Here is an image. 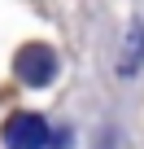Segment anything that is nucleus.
Instances as JSON below:
<instances>
[{"instance_id": "obj_1", "label": "nucleus", "mask_w": 144, "mask_h": 149, "mask_svg": "<svg viewBox=\"0 0 144 149\" xmlns=\"http://www.w3.org/2000/svg\"><path fill=\"white\" fill-rule=\"evenodd\" d=\"M13 70H18L22 84L44 88V84H52V74H57V53H52L48 44H26V48H18Z\"/></svg>"}, {"instance_id": "obj_2", "label": "nucleus", "mask_w": 144, "mask_h": 149, "mask_svg": "<svg viewBox=\"0 0 144 149\" xmlns=\"http://www.w3.org/2000/svg\"><path fill=\"white\" fill-rule=\"evenodd\" d=\"M5 145L9 149H44L48 145V123L39 114H13L5 123Z\"/></svg>"}]
</instances>
